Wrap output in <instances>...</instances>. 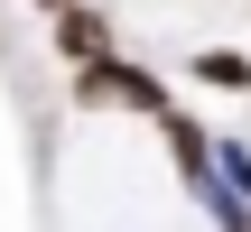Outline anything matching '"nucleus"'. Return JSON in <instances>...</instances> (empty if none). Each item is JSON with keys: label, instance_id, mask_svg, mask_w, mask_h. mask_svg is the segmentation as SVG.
Returning a JSON list of instances; mask_svg holds the SVG:
<instances>
[{"label": "nucleus", "instance_id": "nucleus-1", "mask_svg": "<svg viewBox=\"0 0 251 232\" xmlns=\"http://www.w3.org/2000/svg\"><path fill=\"white\" fill-rule=\"evenodd\" d=\"M56 56H65V65L112 56V19H102V9H84V0H75V9H56Z\"/></svg>", "mask_w": 251, "mask_h": 232}, {"label": "nucleus", "instance_id": "nucleus-2", "mask_svg": "<svg viewBox=\"0 0 251 232\" xmlns=\"http://www.w3.org/2000/svg\"><path fill=\"white\" fill-rule=\"evenodd\" d=\"M186 65H196V84H214V93H251V56L242 46H196Z\"/></svg>", "mask_w": 251, "mask_h": 232}]
</instances>
